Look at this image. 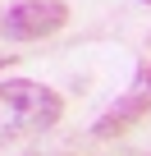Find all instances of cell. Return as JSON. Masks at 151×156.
Listing matches in <instances>:
<instances>
[{"instance_id":"cell-1","label":"cell","mask_w":151,"mask_h":156,"mask_svg":"<svg viewBox=\"0 0 151 156\" xmlns=\"http://www.w3.org/2000/svg\"><path fill=\"white\" fill-rule=\"evenodd\" d=\"M60 110L64 101L41 83H28V78L0 83V147H9L28 133H46L60 119Z\"/></svg>"},{"instance_id":"cell-4","label":"cell","mask_w":151,"mask_h":156,"mask_svg":"<svg viewBox=\"0 0 151 156\" xmlns=\"http://www.w3.org/2000/svg\"><path fill=\"white\" fill-rule=\"evenodd\" d=\"M146 92H151V69H146Z\"/></svg>"},{"instance_id":"cell-2","label":"cell","mask_w":151,"mask_h":156,"mask_svg":"<svg viewBox=\"0 0 151 156\" xmlns=\"http://www.w3.org/2000/svg\"><path fill=\"white\" fill-rule=\"evenodd\" d=\"M69 19V5L64 0H19V5L5 9L0 19V32L9 41H41L50 32H60Z\"/></svg>"},{"instance_id":"cell-5","label":"cell","mask_w":151,"mask_h":156,"mask_svg":"<svg viewBox=\"0 0 151 156\" xmlns=\"http://www.w3.org/2000/svg\"><path fill=\"white\" fill-rule=\"evenodd\" d=\"M146 5H151V0H146Z\"/></svg>"},{"instance_id":"cell-3","label":"cell","mask_w":151,"mask_h":156,"mask_svg":"<svg viewBox=\"0 0 151 156\" xmlns=\"http://www.w3.org/2000/svg\"><path fill=\"white\" fill-rule=\"evenodd\" d=\"M146 110H151V92H133V97L115 101V106H110V110L92 124V133H96V138H115V133H124L133 119H142Z\"/></svg>"}]
</instances>
